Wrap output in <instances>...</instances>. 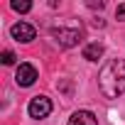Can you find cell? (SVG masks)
Segmentation results:
<instances>
[{
    "instance_id": "cell-2",
    "label": "cell",
    "mask_w": 125,
    "mask_h": 125,
    "mask_svg": "<svg viewBox=\"0 0 125 125\" xmlns=\"http://www.w3.org/2000/svg\"><path fill=\"white\" fill-rule=\"evenodd\" d=\"M52 37L61 47H74V44L81 42V30H76V27H71V30L69 27H52Z\"/></svg>"
},
{
    "instance_id": "cell-9",
    "label": "cell",
    "mask_w": 125,
    "mask_h": 125,
    "mask_svg": "<svg viewBox=\"0 0 125 125\" xmlns=\"http://www.w3.org/2000/svg\"><path fill=\"white\" fill-rule=\"evenodd\" d=\"M0 61H3V64H15V54L12 52H3L0 54Z\"/></svg>"
},
{
    "instance_id": "cell-7",
    "label": "cell",
    "mask_w": 125,
    "mask_h": 125,
    "mask_svg": "<svg viewBox=\"0 0 125 125\" xmlns=\"http://www.w3.org/2000/svg\"><path fill=\"white\" fill-rule=\"evenodd\" d=\"M101 56H103V47L98 42H93V44H88L83 49V59H88V61H98Z\"/></svg>"
},
{
    "instance_id": "cell-5",
    "label": "cell",
    "mask_w": 125,
    "mask_h": 125,
    "mask_svg": "<svg viewBox=\"0 0 125 125\" xmlns=\"http://www.w3.org/2000/svg\"><path fill=\"white\" fill-rule=\"evenodd\" d=\"M15 81H17V86H32L37 81V69L32 64H20L17 74H15Z\"/></svg>"
},
{
    "instance_id": "cell-4",
    "label": "cell",
    "mask_w": 125,
    "mask_h": 125,
    "mask_svg": "<svg viewBox=\"0 0 125 125\" xmlns=\"http://www.w3.org/2000/svg\"><path fill=\"white\" fill-rule=\"evenodd\" d=\"M10 34H12L17 42H32V39L37 37V30H34L32 25H27V22H17V25L10 27Z\"/></svg>"
},
{
    "instance_id": "cell-3",
    "label": "cell",
    "mask_w": 125,
    "mask_h": 125,
    "mask_svg": "<svg viewBox=\"0 0 125 125\" xmlns=\"http://www.w3.org/2000/svg\"><path fill=\"white\" fill-rule=\"evenodd\" d=\"M27 110H30V115L32 118H47L49 113H52V101L47 98V96H34L32 101H30V105H27Z\"/></svg>"
},
{
    "instance_id": "cell-10",
    "label": "cell",
    "mask_w": 125,
    "mask_h": 125,
    "mask_svg": "<svg viewBox=\"0 0 125 125\" xmlns=\"http://www.w3.org/2000/svg\"><path fill=\"white\" fill-rule=\"evenodd\" d=\"M115 17H118V20H125V3H123V5H118V10H115Z\"/></svg>"
},
{
    "instance_id": "cell-6",
    "label": "cell",
    "mask_w": 125,
    "mask_h": 125,
    "mask_svg": "<svg viewBox=\"0 0 125 125\" xmlns=\"http://www.w3.org/2000/svg\"><path fill=\"white\" fill-rule=\"evenodd\" d=\"M69 125H98L96 115L88 113V110H76L71 118H69Z\"/></svg>"
},
{
    "instance_id": "cell-1",
    "label": "cell",
    "mask_w": 125,
    "mask_h": 125,
    "mask_svg": "<svg viewBox=\"0 0 125 125\" xmlns=\"http://www.w3.org/2000/svg\"><path fill=\"white\" fill-rule=\"evenodd\" d=\"M98 86L105 98H118L125 93V59H110L98 74Z\"/></svg>"
},
{
    "instance_id": "cell-8",
    "label": "cell",
    "mask_w": 125,
    "mask_h": 125,
    "mask_svg": "<svg viewBox=\"0 0 125 125\" xmlns=\"http://www.w3.org/2000/svg\"><path fill=\"white\" fill-rule=\"evenodd\" d=\"M10 8H12L15 12H30V10H32V3H27V0H12Z\"/></svg>"
}]
</instances>
